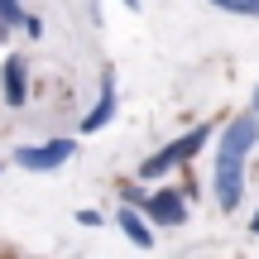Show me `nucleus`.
Here are the masks:
<instances>
[{"instance_id":"obj_1","label":"nucleus","mask_w":259,"mask_h":259,"mask_svg":"<svg viewBox=\"0 0 259 259\" xmlns=\"http://www.w3.org/2000/svg\"><path fill=\"white\" fill-rule=\"evenodd\" d=\"M206 139H211V125H197V130H187V135H178L173 144H163L158 154H149L144 163H139V178H144V183H154L158 173H173V168L192 163V158L206 149Z\"/></svg>"},{"instance_id":"obj_2","label":"nucleus","mask_w":259,"mask_h":259,"mask_svg":"<svg viewBox=\"0 0 259 259\" xmlns=\"http://www.w3.org/2000/svg\"><path fill=\"white\" fill-rule=\"evenodd\" d=\"M72 154H77V139L63 135V139H48V144H19L15 163L24 168V173H58Z\"/></svg>"},{"instance_id":"obj_3","label":"nucleus","mask_w":259,"mask_h":259,"mask_svg":"<svg viewBox=\"0 0 259 259\" xmlns=\"http://www.w3.org/2000/svg\"><path fill=\"white\" fill-rule=\"evenodd\" d=\"M144 221L149 226H163V231H173V226L187 221V192H178V187H158V192L144 197Z\"/></svg>"},{"instance_id":"obj_4","label":"nucleus","mask_w":259,"mask_h":259,"mask_svg":"<svg viewBox=\"0 0 259 259\" xmlns=\"http://www.w3.org/2000/svg\"><path fill=\"white\" fill-rule=\"evenodd\" d=\"M216 206L221 211H240L245 202V163L240 158H216Z\"/></svg>"},{"instance_id":"obj_5","label":"nucleus","mask_w":259,"mask_h":259,"mask_svg":"<svg viewBox=\"0 0 259 259\" xmlns=\"http://www.w3.org/2000/svg\"><path fill=\"white\" fill-rule=\"evenodd\" d=\"M259 144V115H235L231 125H226V135H221V149H216V158H250V149Z\"/></svg>"},{"instance_id":"obj_6","label":"nucleus","mask_w":259,"mask_h":259,"mask_svg":"<svg viewBox=\"0 0 259 259\" xmlns=\"http://www.w3.org/2000/svg\"><path fill=\"white\" fill-rule=\"evenodd\" d=\"M0 92H5L10 111L29 106V63H24V53H5V63H0Z\"/></svg>"},{"instance_id":"obj_7","label":"nucleus","mask_w":259,"mask_h":259,"mask_svg":"<svg viewBox=\"0 0 259 259\" xmlns=\"http://www.w3.org/2000/svg\"><path fill=\"white\" fill-rule=\"evenodd\" d=\"M115 101H120V96H115V72L106 67V72H101V92H96V106L82 115V135H96V130L111 125L115 120Z\"/></svg>"},{"instance_id":"obj_8","label":"nucleus","mask_w":259,"mask_h":259,"mask_svg":"<svg viewBox=\"0 0 259 259\" xmlns=\"http://www.w3.org/2000/svg\"><path fill=\"white\" fill-rule=\"evenodd\" d=\"M115 226L125 231V240L135 245V250H154V226L144 221L139 206H120V211H115Z\"/></svg>"},{"instance_id":"obj_9","label":"nucleus","mask_w":259,"mask_h":259,"mask_svg":"<svg viewBox=\"0 0 259 259\" xmlns=\"http://www.w3.org/2000/svg\"><path fill=\"white\" fill-rule=\"evenodd\" d=\"M24 15L29 10L19 5V0H0V24H5V34L10 29H24Z\"/></svg>"},{"instance_id":"obj_10","label":"nucleus","mask_w":259,"mask_h":259,"mask_svg":"<svg viewBox=\"0 0 259 259\" xmlns=\"http://www.w3.org/2000/svg\"><path fill=\"white\" fill-rule=\"evenodd\" d=\"M216 10H226V15H245V19H259V0H211Z\"/></svg>"},{"instance_id":"obj_11","label":"nucleus","mask_w":259,"mask_h":259,"mask_svg":"<svg viewBox=\"0 0 259 259\" xmlns=\"http://www.w3.org/2000/svg\"><path fill=\"white\" fill-rule=\"evenodd\" d=\"M24 34L29 38H44V19H38V15H24Z\"/></svg>"},{"instance_id":"obj_12","label":"nucleus","mask_w":259,"mask_h":259,"mask_svg":"<svg viewBox=\"0 0 259 259\" xmlns=\"http://www.w3.org/2000/svg\"><path fill=\"white\" fill-rule=\"evenodd\" d=\"M120 5H125V10H139V0H120Z\"/></svg>"},{"instance_id":"obj_13","label":"nucleus","mask_w":259,"mask_h":259,"mask_svg":"<svg viewBox=\"0 0 259 259\" xmlns=\"http://www.w3.org/2000/svg\"><path fill=\"white\" fill-rule=\"evenodd\" d=\"M250 231H254V235H259V211H254V221H250Z\"/></svg>"},{"instance_id":"obj_14","label":"nucleus","mask_w":259,"mask_h":259,"mask_svg":"<svg viewBox=\"0 0 259 259\" xmlns=\"http://www.w3.org/2000/svg\"><path fill=\"white\" fill-rule=\"evenodd\" d=\"M254 115H259V87H254Z\"/></svg>"},{"instance_id":"obj_15","label":"nucleus","mask_w":259,"mask_h":259,"mask_svg":"<svg viewBox=\"0 0 259 259\" xmlns=\"http://www.w3.org/2000/svg\"><path fill=\"white\" fill-rule=\"evenodd\" d=\"M0 38H5V24H0Z\"/></svg>"},{"instance_id":"obj_16","label":"nucleus","mask_w":259,"mask_h":259,"mask_svg":"<svg viewBox=\"0 0 259 259\" xmlns=\"http://www.w3.org/2000/svg\"><path fill=\"white\" fill-rule=\"evenodd\" d=\"M0 173H5V168H0Z\"/></svg>"}]
</instances>
